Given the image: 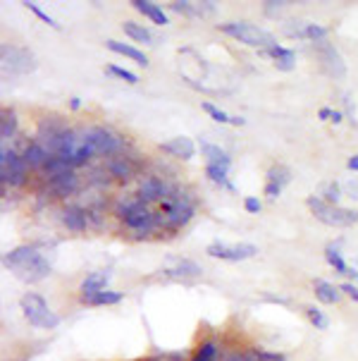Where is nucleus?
Here are the masks:
<instances>
[{
	"mask_svg": "<svg viewBox=\"0 0 358 361\" xmlns=\"http://www.w3.org/2000/svg\"><path fill=\"white\" fill-rule=\"evenodd\" d=\"M3 266L8 268L10 273H15L22 283H29V285L46 280L53 271L51 261L46 259V254L41 252L36 244H20V247L10 249V252L3 256Z\"/></svg>",
	"mask_w": 358,
	"mask_h": 361,
	"instance_id": "nucleus-1",
	"label": "nucleus"
},
{
	"mask_svg": "<svg viewBox=\"0 0 358 361\" xmlns=\"http://www.w3.org/2000/svg\"><path fill=\"white\" fill-rule=\"evenodd\" d=\"M158 228H167V230H181L186 223L193 218V213H196V208L189 201V197H184V194L179 192V189H172V194H170L167 199H162L160 204H158Z\"/></svg>",
	"mask_w": 358,
	"mask_h": 361,
	"instance_id": "nucleus-2",
	"label": "nucleus"
},
{
	"mask_svg": "<svg viewBox=\"0 0 358 361\" xmlns=\"http://www.w3.org/2000/svg\"><path fill=\"white\" fill-rule=\"evenodd\" d=\"M117 216L122 218L124 228L139 237H146L153 230H158V213H153V208L143 204L141 199H132L124 206H120Z\"/></svg>",
	"mask_w": 358,
	"mask_h": 361,
	"instance_id": "nucleus-3",
	"label": "nucleus"
},
{
	"mask_svg": "<svg viewBox=\"0 0 358 361\" xmlns=\"http://www.w3.org/2000/svg\"><path fill=\"white\" fill-rule=\"evenodd\" d=\"M306 206L315 216V220H320L323 225H330V228H351V225L358 223V211L344 206H332L323 197H315V194L306 199Z\"/></svg>",
	"mask_w": 358,
	"mask_h": 361,
	"instance_id": "nucleus-4",
	"label": "nucleus"
},
{
	"mask_svg": "<svg viewBox=\"0 0 358 361\" xmlns=\"http://www.w3.org/2000/svg\"><path fill=\"white\" fill-rule=\"evenodd\" d=\"M217 29H220L222 34H227L229 39L239 41V44H244L248 48H263V51H268L270 46H275V36L270 32H265V29H260L258 24H251V22H222L217 24Z\"/></svg>",
	"mask_w": 358,
	"mask_h": 361,
	"instance_id": "nucleus-5",
	"label": "nucleus"
},
{
	"mask_svg": "<svg viewBox=\"0 0 358 361\" xmlns=\"http://www.w3.org/2000/svg\"><path fill=\"white\" fill-rule=\"evenodd\" d=\"M20 307L24 318L29 321V326L39 328V330H56L60 326V316L48 307V302L36 292H27L20 299Z\"/></svg>",
	"mask_w": 358,
	"mask_h": 361,
	"instance_id": "nucleus-6",
	"label": "nucleus"
},
{
	"mask_svg": "<svg viewBox=\"0 0 358 361\" xmlns=\"http://www.w3.org/2000/svg\"><path fill=\"white\" fill-rule=\"evenodd\" d=\"M84 139L89 142L96 156H120L127 146L122 134L115 132L113 127H103V125L87 127L84 130Z\"/></svg>",
	"mask_w": 358,
	"mask_h": 361,
	"instance_id": "nucleus-7",
	"label": "nucleus"
},
{
	"mask_svg": "<svg viewBox=\"0 0 358 361\" xmlns=\"http://www.w3.org/2000/svg\"><path fill=\"white\" fill-rule=\"evenodd\" d=\"M29 177V165L24 161L22 154H17L15 149L3 146L0 149V182L3 187H24Z\"/></svg>",
	"mask_w": 358,
	"mask_h": 361,
	"instance_id": "nucleus-8",
	"label": "nucleus"
},
{
	"mask_svg": "<svg viewBox=\"0 0 358 361\" xmlns=\"http://www.w3.org/2000/svg\"><path fill=\"white\" fill-rule=\"evenodd\" d=\"M0 55H3V70L10 75H29L36 70V58L27 46L3 44Z\"/></svg>",
	"mask_w": 358,
	"mask_h": 361,
	"instance_id": "nucleus-9",
	"label": "nucleus"
},
{
	"mask_svg": "<svg viewBox=\"0 0 358 361\" xmlns=\"http://www.w3.org/2000/svg\"><path fill=\"white\" fill-rule=\"evenodd\" d=\"M205 254L210 259H220V261H232V263H239V261H248L258 254V247L256 244H248V242H239V244H227V242H213L205 247Z\"/></svg>",
	"mask_w": 358,
	"mask_h": 361,
	"instance_id": "nucleus-10",
	"label": "nucleus"
},
{
	"mask_svg": "<svg viewBox=\"0 0 358 361\" xmlns=\"http://www.w3.org/2000/svg\"><path fill=\"white\" fill-rule=\"evenodd\" d=\"M313 51H315V55H318L320 67H323L325 75L337 77V79H342L344 75H347V65H344L342 55H339V51L332 44H327V41H318V44H313Z\"/></svg>",
	"mask_w": 358,
	"mask_h": 361,
	"instance_id": "nucleus-11",
	"label": "nucleus"
},
{
	"mask_svg": "<svg viewBox=\"0 0 358 361\" xmlns=\"http://www.w3.org/2000/svg\"><path fill=\"white\" fill-rule=\"evenodd\" d=\"M172 189L174 187H170L162 177H153V175H148V177H143L141 182H139V194H136V199H141L143 204H160L162 199H167L170 194H172Z\"/></svg>",
	"mask_w": 358,
	"mask_h": 361,
	"instance_id": "nucleus-12",
	"label": "nucleus"
},
{
	"mask_svg": "<svg viewBox=\"0 0 358 361\" xmlns=\"http://www.w3.org/2000/svg\"><path fill=\"white\" fill-rule=\"evenodd\" d=\"M110 271H94L89 273L87 278L82 280V285H79V302H89L91 297L101 295V292L108 290V283H110Z\"/></svg>",
	"mask_w": 358,
	"mask_h": 361,
	"instance_id": "nucleus-13",
	"label": "nucleus"
},
{
	"mask_svg": "<svg viewBox=\"0 0 358 361\" xmlns=\"http://www.w3.org/2000/svg\"><path fill=\"white\" fill-rule=\"evenodd\" d=\"M89 216H91V213L87 211V208H82V206H68L63 211V225L70 232H75V235H82V232L89 230Z\"/></svg>",
	"mask_w": 358,
	"mask_h": 361,
	"instance_id": "nucleus-14",
	"label": "nucleus"
},
{
	"mask_svg": "<svg viewBox=\"0 0 358 361\" xmlns=\"http://www.w3.org/2000/svg\"><path fill=\"white\" fill-rule=\"evenodd\" d=\"M160 151L179 158V161H191V158L196 156V144H193V139L189 137H174V139H170V142L160 144Z\"/></svg>",
	"mask_w": 358,
	"mask_h": 361,
	"instance_id": "nucleus-15",
	"label": "nucleus"
},
{
	"mask_svg": "<svg viewBox=\"0 0 358 361\" xmlns=\"http://www.w3.org/2000/svg\"><path fill=\"white\" fill-rule=\"evenodd\" d=\"M22 156H24V161H27L29 170H46L48 161H51V151L41 142H36V139L24 146Z\"/></svg>",
	"mask_w": 358,
	"mask_h": 361,
	"instance_id": "nucleus-16",
	"label": "nucleus"
},
{
	"mask_svg": "<svg viewBox=\"0 0 358 361\" xmlns=\"http://www.w3.org/2000/svg\"><path fill=\"white\" fill-rule=\"evenodd\" d=\"M48 187H51V192L56 194L60 199H68L72 194H77L79 189V177L75 170H70V173H63L58 177H53V180H48Z\"/></svg>",
	"mask_w": 358,
	"mask_h": 361,
	"instance_id": "nucleus-17",
	"label": "nucleus"
},
{
	"mask_svg": "<svg viewBox=\"0 0 358 361\" xmlns=\"http://www.w3.org/2000/svg\"><path fill=\"white\" fill-rule=\"evenodd\" d=\"M201 154L205 158V165H215V168H222V170L232 168V156L224 149H220L217 144H210V142H205V139H201Z\"/></svg>",
	"mask_w": 358,
	"mask_h": 361,
	"instance_id": "nucleus-18",
	"label": "nucleus"
},
{
	"mask_svg": "<svg viewBox=\"0 0 358 361\" xmlns=\"http://www.w3.org/2000/svg\"><path fill=\"white\" fill-rule=\"evenodd\" d=\"M106 48H108V51H113V53H117V55H124V58L134 60L139 67H148L151 65L148 55H146L143 51H139L136 46H129V44H122V41L108 39L106 41Z\"/></svg>",
	"mask_w": 358,
	"mask_h": 361,
	"instance_id": "nucleus-19",
	"label": "nucleus"
},
{
	"mask_svg": "<svg viewBox=\"0 0 358 361\" xmlns=\"http://www.w3.org/2000/svg\"><path fill=\"white\" fill-rule=\"evenodd\" d=\"M272 58V65L277 67V70H282V72H291L296 67V53L291 51V48H284L280 44H275V46H270L268 51H265Z\"/></svg>",
	"mask_w": 358,
	"mask_h": 361,
	"instance_id": "nucleus-20",
	"label": "nucleus"
},
{
	"mask_svg": "<svg viewBox=\"0 0 358 361\" xmlns=\"http://www.w3.org/2000/svg\"><path fill=\"white\" fill-rule=\"evenodd\" d=\"M132 8H134L136 12H141L143 17H148V20L153 24H158V27H165V24H170L165 10H162L160 5L151 3V0H132Z\"/></svg>",
	"mask_w": 358,
	"mask_h": 361,
	"instance_id": "nucleus-21",
	"label": "nucleus"
},
{
	"mask_svg": "<svg viewBox=\"0 0 358 361\" xmlns=\"http://www.w3.org/2000/svg\"><path fill=\"white\" fill-rule=\"evenodd\" d=\"M108 173H110L115 180H120V182H127V180H132V177L136 175V165L132 158H127V156H115L110 163H108Z\"/></svg>",
	"mask_w": 358,
	"mask_h": 361,
	"instance_id": "nucleus-22",
	"label": "nucleus"
},
{
	"mask_svg": "<svg viewBox=\"0 0 358 361\" xmlns=\"http://www.w3.org/2000/svg\"><path fill=\"white\" fill-rule=\"evenodd\" d=\"M313 292H315V299H318L320 304H327V307H330V304H339L344 295L337 285L327 283V280H320V278L313 283Z\"/></svg>",
	"mask_w": 358,
	"mask_h": 361,
	"instance_id": "nucleus-23",
	"label": "nucleus"
},
{
	"mask_svg": "<svg viewBox=\"0 0 358 361\" xmlns=\"http://www.w3.org/2000/svg\"><path fill=\"white\" fill-rule=\"evenodd\" d=\"M325 261L335 268V273L344 275V278H354V280L358 278V271L356 268H351L349 263L342 259V254H339V249L335 247V244H327L325 247Z\"/></svg>",
	"mask_w": 358,
	"mask_h": 361,
	"instance_id": "nucleus-24",
	"label": "nucleus"
},
{
	"mask_svg": "<svg viewBox=\"0 0 358 361\" xmlns=\"http://www.w3.org/2000/svg\"><path fill=\"white\" fill-rule=\"evenodd\" d=\"M203 271H201V266L198 263H193L189 259H184V261H177L174 266H170L162 271V275H167V278H174V280H186V278H198Z\"/></svg>",
	"mask_w": 358,
	"mask_h": 361,
	"instance_id": "nucleus-25",
	"label": "nucleus"
},
{
	"mask_svg": "<svg viewBox=\"0 0 358 361\" xmlns=\"http://www.w3.org/2000/svg\"><path fill=\"white\" fill-rule=\"evenodd\" d=\"M220 357V345H217L215 338H205L193 347L189 361H217Z\"/></svg>",
	"mask_w": 358,
	"mask_h": 361,
	"instance_id": "nucleus-26",
	"label": "nucleus"
},
{
	"mask_svg": "<svg viewBox=\"0 0 358 361\" xmlns=\"http://www.w3.org/2000/svg\"><path fill=\"white\" fill-rule=\"evenodd\" d=\"M17 127H20V120H17V113L12 108H3L0 110V139L3 142H10L15 139Z\"/></svg>",
	"mask_w": 358,
	"mask_h": 361,
	"instance_id": "nucleus-27",
	"label": "nucleus"
},
{
	"mask_svg": "<svg viewBox=\"0 0 358 361\" xmlns=\"http://www.w3.org/2000/svg\"><path fill=\"white\" fill-rule=\"evenodd\" d=\"M201 108H203L205 113H208L215 122H220V125H232V127H244V125H246V120H244V118H239V115L224 113V110H220L217 106H213L210 101H203V103H201Z\"/></svg>",
	"mask_w": 358,
	"mask_h": 361,
	"instance_id": "nucleus-28",
	"label": "nucleus"
},
{
	"mask_svg": "<svg viewBox=\"0 0 358 361\" xmlns=\"http://www.w3.org/2000/svg\"><path fill=\"white\" fill-rule=\"evenodd\" d=\"M122 32L129 36L132 41H136V44H153V34H151L148 27H143V24H136L132 20H124L122 22Z\"/></svg>",
	"mask_w": 358,
	"mask_h": 361,
	"instance_id": "nucleus-29",
	"label": "nucleus"
},
{
	"mask_svg": "<svg viewBox=\"0 0 358 361\" xmlns=\"http://www.w3.org/2000/svg\"><path fill=\"white\" fill-rule=\"evenodd\" d=\"M124 299V292H115V290H106L101 295L91 297L89 302H84V307H115Z\"/></svg>",
	"mask_w": 358,
	"mask_h": 361,
	"instance_id": "nucleus-30",
	"label": "nucleus"
},
{
	"mask_svg": "<svg viewBox=\"0 0 358 361\" xmlns=\"http://www.w3.org/2000/svg\"><path fill=\"white\" fill-rule=\"evenodd\" d=\"M205 177H208L213 185L217 187H224L229 192H234V185L229 182V170H222V168H215V165H205Z\"/></svg>",
	"mask_w": 358,
	"mask_h": 361,
	"instance_id": "nucleus-31",
	"label": "nucleus"
},
{
	"mask_svg": "<svg viewBox=\"0 0 358 361\" xmlns=\"http://www.w3.org/2000/svg\"><path fill=\"white\" fill-rule=\"evenodd\" d=\"M265 182H275V185H280L282 189L291 182V170L287 168V165L277 163V165H270L268 168V180Z\"/></svg>",
	"mask_w": 358,
	"mask_h": 361,
	"instance_id": "nucleus-32",
	"label": "nucleus"
},
{
	"mask_svg": "<svg viewBox=\"0 0 358 361\" xmlns=\"http://www.w3.org/2000/svg\"><path fill=\"white\" fill-rule=\"evenodd\" d=\"M251 361H287L282 352H270V350H260V347H246L244 350Z\"/></svg>",
	"mask_w": 358,
	"mask_h": 361,
	"instance_id": "nucleus-33",
	"label": "nucleus"
},
{
	"mask_svg": "<svg viewBox=\"0 0 358 361\" xmlns=\"http://www.w3.org/2000/svg\"><path fill=\"white\" fill-rule=\"evenodd\" d=\"M70 163L68 161H63L60 156H51V161H48L46 165V170H44V175L48 177V180H53V177H58V175H63V173H70Z\"/></svg>",
	"mask_w": 358,
	"mask_h": 361,
	"instance_id": "nucleus-34",
	"label": "nucleus"
},
{
	"mask_svg": "<svg viewBox=\"0 0 358 361\" xmlns=\"http://www.w3.org/2000/svg\"><path fill=\"white\" fill-rule=\"evenodd\" d=\"M306 318L311 321V326L315 330H327V328H330V318H327L325 311L318 309V307H306Z\"/></svg>",
	"mask_w": 358,
	"mask_h": 361,
	"instance_id": "nucleus-35",
	"label": "nucleus"
},
{
	"mask_svg": "<svg viewBox=\"0 0 358 361\" xmlns=\"http://www.w3.org/2000/svg\"><path fill=\"white\" fill-rule=\"evenodd\" d=\"M170 10L179 12V15H186V17L201 15V8H198V3H186V0H174V3H170Z\"/></svg>",
	"mask_w": 358,
	"mask_h": 361,
	"instance_id": "nucleus-36",
	"label": "nucleus"
},
{
	"mask_svg": "<svg viewBox=\"0 0 358 361\" xmlns=\"http://www.w3.org/2000/svg\"><path fill=\"white\" fill-rule=\"evenodd\" d=\"M327 204H332V206H339V199H342V187L337 185V182H330V185L325 187V192L320 194Z\"/></svg>",
	"mask_w": 358,
	"mask_h": 361,
	"instance_id": "nucleus-37",
	"label": "nucleus"
},
{
	"mask_svg": "<svg viewBox=\"0 0 358 361\" xmlns=\"http://www.w3.org/2000/svg\"><path fill=\"white\" fill-rule=\"evenodd\" d=\"M106 70L110 72V75L120 77V79H122V82H127V84H139V77L134 75V72L124 70V67H117V65H108Z\"/></svg>",
	"mask_w": 358,
	"mask_h": 361,
	"instance_id": "nucleus-38",
	"label": "nucleus"
},
{
	"mask_svg": "<svg viewBox=\"0 0 358 361\" xmlns=\"http://www.w3.org/2000/svg\"><path fill=\"white\" fill-rule=\"evenodd\" d=\"M327 36V29L320 27V24H306V39L313 41V44H318V41H325Z\"/></svg>",
	"mask_w": 358,
	"mask_h": 361,
	"instance_id": "nucleus-39",
	"label": "nucleus"
},
{
	"mask_svg": "<svg viewBox=\"0 0 358 361\" xmlns=\"http://www.w3.org/2000/svg\"><path fill=\"white\" fill-rule=\"evenodd\" d=\"M24 5H27V8H29V12H34V15L39 17L41 22H46L48 27H53V29H60V24H58L56 20H53V17L48 15V12H44V10H41V8H39V5H36V3H24Z\"/></svg>",
	"mask_w": 358,
	"mask_h": 361,
	"instance_id": "nucleus-40",
	"label": "nucleus"
},
{
	"mask_svg": "<svg viewBox=\"0 0 358 361\" xmlns=\"http://www.w3.org/2000/svg\"><path fill=\"white\" fill-rule=\"evenodd\" d=\"M220 361H251V359H248V354L244 350H227Z\"/></svg>",
	"mask_w": 358,
	"mask_h": 361,
	"instance_id": "nucleus-41",
	"label": "nucleus"
},
{
	"mask_svg": "<svg viewBox=\"0 0 358 361\" xmlns=\"http://www.w3.org/2000/svg\"><path fill=\"white\" fill-rule=\"evenodd\" d=\"M244 208H246V213H251V216H258L263 204H260L258 197H246L244 199Z\"/></svg>",
	"mask_w": 358,
	"mask_h": 361,
	"instance_id": "nucleus-42",
	"label": "nucleus"
},
{
	"mask_svg": "<svg viewBox=\"0 0 358 361\" xmlns=\"http://www.w3.org/2000/svg\"><path fill=\"white\" fill-rule=\"evenodd\" d=\"M263 194H265V197H268V201H275V199H280L282 187H280V185H275V182H265Z\"/></svg>",
	"mask_w": 358,
	"mask_h": 361,
	"instance_id": "nucleus-43",
	"label": "nucleus"
},
{
	"mask_svg": "<svg viewBox=\"0 0 358 361\" xmlns=\"http://www.w3.org/2000/svg\"><path fill=\"white\" fill-rule=\"evenodd\" d=\"M339 290H342L349 299L358 302V285H354V283H342V285H339Z\"/></svg>",
	"mask_w": 358,
	"mask_h": 361,
	"instance_id": "nucleus-44",
	"label": "nucleus"
},
{
	"mask_svg": "<svg viewBox=\"0 0 358 361\" xmlns=\"http://www.w3.org/2000/svg\"><path fill=\"white\" fill-rule=\"evenodd\" d=\"M332 113H335L332 108H320V110H318V120L330 122V120H332Z\"/></svg>",
	"mask_w": 358,
	"mask_h": 361,
	"instance_id": "nucleus-45",
	"label": "nucleus"
},
{
	"mask_svg": "<svg viewBox=\"0 0 358 361\" xmlns=\"http://www.w3.org/2000/svg\"><path fill=\"white\" fill-rule=\"evenodd\" d=\"M265 5V12H268V15H272V12H280L282 8H287V3H263Z\"/></svg>",
	"mask_w": 358,
	"mask_h": 361,
	"instance_id": "nucleus-46",
	"label": "nucleus"
},
{
	"mask_svg": "<svg viewBox=\"0 0 358 361\" xmlns=\"http://www.w3.org/2000/svg\"><path fill=\"white\" fill-rule=\"evenodd\" d=\"M347 168L351 170V173H358V154H354V156L349 158V161H347Z\"/></svg>",
	"mask_w": 358,
	"mask_h": 361,
	"instance_id": "nucleus-47",
	"label": "nucleus"
},
{
	"mask_svg": "<svg viewBox=\"0 0 358 361\" xmlns=\"http://www.w3.org/2000/svg\"><path fill=\"white\" fill-rule=\"evenodd\" d=\"M330 122H335V125L344 122V113H342V110H335V113H332V120Z\"/></svg>",
	"mask_w": 358,
	"mask_h": 361,
	"instance_id": "nucleus-48",
	"label": "nucleus"
},
{
	"mask_svg": "<svg viewBox=\"0 0 358 361\" xmlns=\"http://www.w3.org/2000/svg\"><path fill=\"white\" fill-rule=\"evenodd\" d=\"M70 108H72V110H79V108H82V99H77V96H75V99H70Z\"/></svg>",
	"mask_w": 358,
	"mask_h": 361,
	"instance_id": "nucleus-49",
	"label": "nucleus"
}]
</instances>
